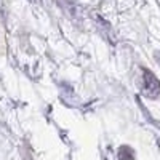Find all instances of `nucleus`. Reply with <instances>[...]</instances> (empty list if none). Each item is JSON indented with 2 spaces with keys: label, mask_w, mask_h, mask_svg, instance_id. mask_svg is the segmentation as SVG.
<instances>
[{
  "label": "nucleus",
  "mask_w": 160,
  "mask_h": 160,
  "mask_svg": "<svg viewBox=\"0 0 160 160\" xmlns=\"http://www.w3.org/2000/svg\"><path fill=\"white\" fill-rule=\"evenodd\" d=\"M144 78L146 80H149V82H146V90H148L151 95L154 96L155 95V91H154V87H155V90H160V87H158V82H157V78L149 72V71H144Z\"/></svg>",
  "instance_id": "nucleus-1"
}]
</instances>
